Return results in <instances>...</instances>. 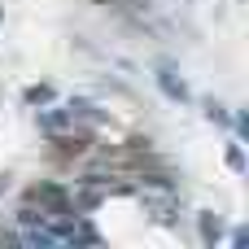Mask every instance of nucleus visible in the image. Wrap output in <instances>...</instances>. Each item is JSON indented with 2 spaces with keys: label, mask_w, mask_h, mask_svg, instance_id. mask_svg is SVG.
Returning a JSON list of instances; mask_svg holds the SVG:
<instances>
[{
  "label": "nucleus",
  "mask_w": 249,
  "mask_h": 249,
  "mask_svg": "<svg viewBox=\"0 0 249 249\" xmlns=\"http://www.w3.org/2000/svg\"><path fill=\"white\" fill-rule=\"evenodd\" d=\"M31 201H39L48 214H70V193L57 188V184H39V188L31 193Z\"/></svg>",
  "instance_id": "1"
},
{
  "label": "nucleus",
  "mask_w": 249,
  "mask_h": 249,
  "mask_svg": "<svg viewBox=\"0 0 249 249\" xmlns=\"http://www.w3.org/2000/svg\"><path fill=\"white\" fill-rule=\"evenodd\" d=\"M158 88H162L171 101H188V83H184V79L175 74V66H166V61L158 66Z\"/></svg>",
  "instance_id": "2"
},
{
  "label": "nucleus",
  "mask_w": 249,
  "mask_h": 249,
  "mask_svg": "<svg viewBox=\"0 0 249 249\" xmlns=\"http://www.w3.org/2000/svg\"><path fill=\"white\" fill-rule=\"evenodd\" d=\"M70 123H74L70 109H44V114H39V131H48V136H61Z\"/></svg>",
  "instance_id": "3"
},
{
  "label": "nucleus",
  "mask_w": 249,
  "mask_h": 249,
  "mask_svg": "<svg viewBox=\"0 0 249 249\" xmlns=\"http://www.w3.org/2000/svg\"><path fill=\"white\" fill-rule=\"evenodd\" d=\"M197 228H201V241H206V245H214V241L223 236V219H219L214 210H201V214H197Z\"/></svg>",
  "instance_id": "4"
},
{
  "label": "nucleus",
  "mask_w": 249,
  "mask_h": 249,
  "mask_svg": "<svg viewBox=\"0 0 249 249\" xmlns=\"http://www.w3.org/2000/svg\"><path fill=\"white\" fill-rule=\"evenodd\" d=\"M48 101H53V88H48V83L26 88V105H48Z\"/></svg>",
  "instance_id": "5"
},
{
  "label": "nucleus",
  "mask_w": 249,
  "mask_h": 249,
  "mask_svg": "<svg viewBox=\"0 0 249 249\" xmlns=\"http://www.w3.org/2000/svg\"><path fill=\"white\" fill-rule=\"evenodd\" d=\"M223 158H228V166H232V171H245V153H241V144H236V140L228 144V153H223Z\"/></svg>",
  "instance_id": "6"
},
{
  "label": "nucleus",
  "mask_w": 249,
  "mask_h": 249,
  "mask_svg": "<svg viewBox=\"0 0 249 249\" xmlns=\"http://www.w3.org/2000/svg\"><path fill=\"white\" fill-rule=\"evenodd\" d=\"M206 118H210V123H228L232 114H228V109H223L219 101H206Z\"/></svg>",
  "instance_id": "7"
},
{
  "label": "nucleus",
  "mask_w": 249,
  "mask_h": 249,
  "mask_svg": "<svg viewBox=\"0 0 249 249\" xmlns=\"http://www.w3.org/2000/svg\"><path fill=\"white\" fill-rule=\"evenodd\" d=\"M4 188H9V175H0V197H4Z\"/></svg>",
  "instance_id": "8"
},
{
  "label": "nucleus",
  "mask_w": 249,
  "mask_h": 249,
  "mask_svg": "<svg viewBox=\"0 0 249 249\" xmlns=\"http://www.w3.org/2000/svg\"><path fill=\"white\" fill-rule=\"evenodd\" d=\"M0 22H4V4H0Z\"/></svg>",
  "instance_id": "9"
}]
</instances>
